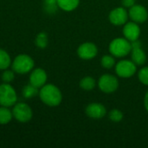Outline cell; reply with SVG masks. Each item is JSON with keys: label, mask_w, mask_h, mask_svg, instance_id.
<instances>
[{"label": "cell", "mask_w": 148, "mask_h": 148, "mask_svg": "<svg viewBox=\"0 0 148 148\" xmlns=\"http://www.w3.org/2000/svg\"><path fill=\"white\" fill-rule=\"evenodd\" d=\"M128 16L132 21L137 23H143L148 18V11L143 5L134 4L128 10Z\"/></svg>", "instance_id": "obj_11"}, {"label": "cell", "mask_w": 148, "mask_h": 148, "mask_svg": "<svg viewBox=\"0 0 148 148\" xmlns=\"http://www.w3.org/2000/svg\"><path fill=\"white\" fill-rule=\"evenodd\" d=\"M101 66L106 69H110L115 66V59L112 55H105L101 57Z\"/></svg>", "instance_id": "obj_20"}, {"label": "cell", "mask_w": 148, "mask_h": 148, "mask_svg": "<svg viewBox=\"0 0 148 148\" xmlns=\"http://www.w3.org/2000/svg\"><path fill=\"white\" fill-rule=\"evenodd\" d=\"M14 72L11 70H6L4 69L3 73L2 74V80L5 83H10L14 80Z\"/></svg>", "instance_id": "obj_25"}, {"label": "cell", "mask_w": 148, "mask_h": 148, "mask_svg": "<svg viewBox=\"0 0 148 148\" xmlns=\"http://www.w3.org/2000/svg\"><path fill=\"white\" fill-rule=\"evenodd\" d=\"M14 118L19 122H28L32 118V110L30 107L23 102H20L14 105L12 111Z\"/></svg>", "instance_id": "obj_7"}, {"label": "cell", "mask_w": 148, "mask_h": 148, "mask_svg": "<svg viewBox=\"0 0 148 148\" xmlns=\"http://www.w3.org/2000/svg\"><path fill=\"white\" fill-rule=\"evenodd\" d=\"M47 74L42 69H36L32 71L29 76V83L33 86L41 88L46 84Z\"/></svg>", "instance_id": "obj_14"}, {"label": "cell", "mask_w": 148, "mask_h": 148, "mask_svg": "<svg viewBox=\"0 0 148 148\" xmlns=\"http://www.w3.org/2000/svg\"><path fill=\"white\" fill-rule=\"evenodd\" d=\"M98 54L97 46L91 42H86L82 43L77 49V55L82 60L94 59Z\"/></svg>", "instance_id": "obj_9"}, {"label": "cell", "mask_w": 148, "mask_h": 148, "mask_svg": "<svg viewBox=\"0 0 148 148\" xmlns=\"http://www.w3.org/2000/svg\"><path fill=\"white\" fill-rule=\"evenodd\" d=\"M36 45L40 49H44L48 45V36L45 32H40L36 38Z\"/></svg>", "instance_id": "obj_22"}, {"label": "cell", "mask_w": 148, "mask_h": 148, "mask_svg": "<svg viewBox=\"0 0 148 148\" xmlns=\"http://www.w3.org/2000/svg\"><path fill=\"white\" fill-rule=\"evenodd\" d=\"M128 12L125 7H116L113 9L108 16L109 21L115 26L124 25L128 20Z\"/></svg>", "instance_id": "obj_8"}, {"label": "cell", "mask_w": 148, "mask_h": 148, "mask_svg": "<svg viewBox=\"0 0 148 148\" xmlns=\"http://www.w3.org/2000/svg\"><path fill=\"white\" fill-rule=\"evenodd\" d=\"M132 50H131V60L137 65H144L147 62V55L143 49L141 48V42L139 40L131 42Z\"/></svg>", "instance_id": "obj_10"}, {"label": "cell", "mask_w": 148, "mask_h": 148, "mask_svg": "<svg viewBox=\"0 0 148 148\" xmlns=\"http://www.w3.org/2000/svg\"><path fill=\"white\" fill-rule=\"evenodd\" d=\"M34 61L29 56L19 55L14 59L12 62V69L14 72L23 75L31 71L34 68Z\"/></svg>", "instance_id": "obj_3"}, {"label": "cell", "mask_w": 148, "mask_h": 148, "mask_svg": "<svg viewBox=\"0 0 148 148\" xmlns=\"http://www.w3.org/2000/svg\"><path fill=\"white\" fill-rule=\"evenodd\" d=\"M114 68L117 75L121 78H130L137 71V65L132 60H121Z\"/></svg>", "instance_id": "obj_6"}, {"label": "cell", "mask_w": 148, "mask_h": 148, "mask_svg": "<svg viewBox=\"0 0 148 148\" xmlns=\"http://www.w3.org/2000/svg\"><path fill=\"white\" fill-rule=\"evenodd\" d=\"M108 117L113 122H121L123 120V113L119 109H112L108 114Z\"/></svg>", "instance_id": "obj_23"}, {"label": "cell", "mask_w": 148, "mask_h": 148, "mask_svg": "<svg viewBox=\"0 0 148 148\" xmlns=\"http://www.w3.org/2000/svg\"><path fill=\"white\" fill-rule=\"evenodd\" d=\"M86 114L92 119H101L107 114V109L101 103L93 102L87 106Z\"/></svg>", "instance_id": "obj_13"}, {"label": "cell", "mask_w": 148, "mask_h": 148, "mask_svg": "<svg viewBox=\"0 0 148 148\" xmlns=\"http://www.w3.org/2000/svg\"><path fill=\"white\" fill-rule=\"evenodd\" d=\"M44 3V10L49 14H54L58 10L57 0H43Z\"/></svg>", "instance_id": "obj_21"}, {"label": "cell", "mask_w": 148, "mask_h": 148, "mask_svg": "<svg viewBox=\"0 0 148 148\" xmlns=\"http://www.w3.org/2000/svg\"><path fill=\"white\" fill-rule=\"evenodd\" d=\"M39 88L33 86L32 84H28L26 85L23 89V95L24 98L26 99H29V98H32L34 96H36V95L39 94Z\"/></svg>", "instance_id": "obj_18"}, {"label": "cell", "mask_w": 148, "mask_h": 148, "mask_svg": "<svg viewBox=\"0 0 148 148\" xmlns=\"http://www.w3.org/2000/svg\"><path fill=\"white\" fill-rule=\"evenodd\" d=\"M138 78L142 84L148 86V67H143L140 69L138 72Z\"/></svg>", "instance_id": "obj_24"}, {"label": "cell", "mask_w": 148, "mask_h": 148, "mask_svg": "<svg viewBox=\"0 0 148 148\" xmlns=\"http://www.w3.org/2000/svg\"><path fill=\"white\" fill-rule=\"evenodd\" d=\"M13 117L12 112L7 107H1L0 108V124L4 125L8 124Z\"/></svg>", "instance_id": "obj_17"}, {"label": "cell", "mask_w": 148, "mask_h": 148, "mask_svg": "<svg viewBox=\"0 0 148 148\" xmlns=\"http://www.w3.org/2000/svg\"><path fill=\"white\" fill-rule=\"evenodd\" d=\"M39 96L42 101L49 107L58 106L62 100L61 90L53 84H45L42 86L39 91Z\"/></svg>", "instance_id": "obj_1"}, {"label": "cell", "mask_w": 148, "mask_h": 148, "mask_svg": "<svg viewBox=\"0 0 148 148\" xmlns=\"http://www.w3.org/2000/svg\"><path fill=\"white\" fill-rule=\"evenodd\" d=\"M99 89L105 94H112L119 88V81L117 77L110 74L102 75L98 81Z\"/></svg>", "instance_id": "obj_5"}, {"label": "cell", "mask_w": 148, "mask_h": 148, "mask_svg": "<svg viewBox=\"0 0 148 148\" xmlns=\"http://www.w3.org/2000/svg\"><path fill=\"white\" fill-rule=\"evenodd\" d=\"M95 86H96L95 80L91 76H85L80 81V87L86 91H90L94 89Z\"/></svg>", "instance_id": "obj_16"}, {"label": "cell", "mask_w": 148, "mask_h": 148, "mask_svg": "<svg viewBox=\"0 0 148 148\" xmlns=\"http://www.w3.org/2000/svg\"><path fill=\"white\" fill-rule=\"evenodd\" d=\"M144 106H145L146 110L148 112V90L145 95V97H144Z\"/></svg>", "instance_id": "obj_27"}, {"label": "cell", "mask_w": 148, "mask_h": 148, "mask_svg": "<svg viewBox=\"0 0 148 148\" xmlns=\"http://www.w3.org/2000/svg\"><path fill=\"white\" fill-rule=\"evenodd\" d=\"M108 50L114 57L122 58L131 53V42L125 37H117L111 41L108 46Z\"/></svg>", "instance_id": "obj_2"}, {"label": "cell", "mask_w": 148, "mask_h": 148, "mask_svg": "<svg viewBox=\"0 0 148 148\" xmlns=\"http://www.w3.org/2000/svg\"><path fill=\"white\" fill-rule=\"evenodd\" d=\"M17 100L15 89L9 84L3 83L0 85V105L3 107H12Z\"/></svg>", "instance_id": "obj_4"}, {"label": "cell", "mask_w": 148, "mask_h": 148, "mask_svg": "<svg viewBox=\"0 0 148 148\" xmlns=\"http://www.w3.org/2000/svg\"><path fill=\"white\" fill-rule=\"evenodd\" d=\"M122 5L125 8H131L135 4V0H122Z\"/></svg>", "instance_id": "obj_26"}, {"label": "cell", "mask_w": 148, "mask_h": 148, "mask_svg": "<svg viewBox=\"0 0 148 148\" xmlns=\"http://www.w3.org/2000/svg\"><path fill=\"white\" fill-rule=\"evenodd\" d=\"M79 3L80 0H57L58 7L64 11H72L75 10Z\"/></svg>", "instance_id": "obj_15"}, {"label": "cell", "mask_w": 148, "mask_h": 148, "mask_svg": "<svg viewBox=\"0 0 148 148\" xmlns=\"http://www.w3.org/2000/svg\"><path fill=\"white\" fill-rule=\"evenodd\" d=\"M10 63H11V60L9 54L5 50L0 49V69L2 70L6 69L7 68L10 67Z\"/></svg>", "instance_id": "obj_19"}, {"label": "cell", "mask_w": 148, "mask_h": 148, "mask_svg": "<svg viewBox=\"0 0 148 148\" xmlns=\"http://www.w3.org/2000/svg\"><path fill=\"white\" fill-rule=\"evenodd\" d=\"M123 36L130 42L139 40V37L140 36V28L139 26V23L134 21L127 22L123 25Z\"/></svg>", "instance_id": "obj_12"}]
</instances>
